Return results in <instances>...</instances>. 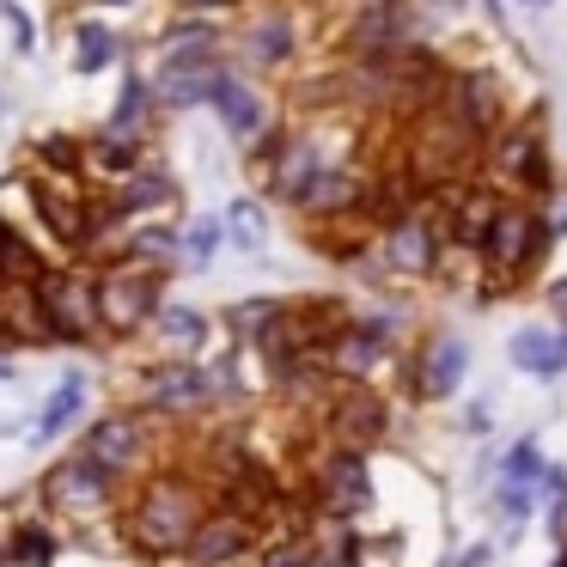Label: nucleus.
<instances>
[{"label":"nucleus","mask_w":567,"mask_h":567,"mask_svg":"<svg viewBox=\"0 0 567 567\" xmlns=\"http://www.w3.org/2000/svg\"><path fill=\"white\" fill-rule=\"evenodd\" d=\"M99 202L111 214H123L128 226H141V220H177V214H184V184H177V172L165 159H141L135 172H128L123 184H111Z\"/></svg>","instance_id":"obj_12"},{"label":"nucleus","mask_w":567,"mask_h":567,"mask_svg":"<svg viewBox=\"0 0 567 567\" xmlns=\"http://www.w3.org/2000/svg\"><path fill=\"white\" fill-rule=\"evenodd\" d=\"M226 245L233 250H245V257H257L262 245H269V208H262L257 196H238V202H226Z\"/></svg>","instance_id":"obj_25"},{"label":"nucleus","mask_w":567,"mask_h":567,"mask_svg":"<svg viewBox=\"0 0 567 567\" xmlns=\"http://www.w3.org/2000/svg\"><path fill=\"white\" fill-rule=\"evenodd\" d=\"M38 494H43V506H50L43 518H55V525H99V518H116L128 482L111 476V470H99L86 452H68L38 476Z\"/></svg>","instance_id":"obj_7"},{"label":"nucleus","mask_w":567,"mask_h":567,"mask_svg":"<svg viewBox=\"0 0 567 567\" xmlns=\"http://www.w3.org/2000/svg\"><path fill=\"white\" fill-rule=\"evenodd\" d=\"M0 116H7V92H0Z\"/></svg>","instance_id":"obj_40"},{"label":"nucleus","mask_w":567,"mask_h":567,"mask_svg":"<svg viewBox=\"0 0 567 567\" xmlns=\"http://www.w3.org/2000/svg\"><path fill=\"white\" fill-rule=\"evenodd\" d=\"M0 19L13 31V55H38V19H31L19 0H0Z\"/></svg>","instance_id":"obj_30"},{"label":"nucleus","mask_w":567,"mask_h":567,"mask_svg":"<svg viewBox=\"0 0 567 567\" xmlns=\"http://www.w3.org/2000/svg\"><path fill=\"white\" fill-rule=\"evenodd\" d=\"M311 506L330 518H360L372 506V470L367 452L354 445H330V452L311 464Z\"/></svg>","instance_id":"obj_13"},{"label":"nucleus","mask_w":567,"mask_h":567,"mask_svg":"<svg viewBox=\"0 0 567 567\" xmlns=\"http://www.w3.org/2000/svg\"><path fill=\"white\" fill-rule=\"evenodd\" d=\"M482 19H488V25L501 31V25H506V0H482Z\"/></svg>","instance_id":"obj_37"},{"label":"nucleus","mask_w":567,"mask_h":567,"mask_svg":"<svg viewBox=\"0 0 567 567\" xmlns=\"http://www.w3.org/2000/svg\"><path fill=\"white\" fill-rule=\"evenodd\" d=\"M445 257L452 250H445V226L433 196L409 202L403 214H391L372 233V262H379V275H396V281H427V275H440Z\"/></svg>","instance_id":"obj_8"},{"label":"nucleus","mask_w":567,"mask_h":567,"mask_svg":"<svg viewBox=\"0 0 567 567\" xmlns=\"http://www.w3.org/2000/svg\"><path fill=\"white\" fill-rule=\"evenodd\" d=\"M128 262H147V269H184L177 257V226L172 220H141L128 233Z\"/></svg>","instance_id":"obj_26"},{"label":"nucleus","mask_w":567,"mask_h":567,"mask_svg":"<svg viewBox=\"0 0 567 567\" xmlns=\"http://www.w3.org/2000/svg\"><path fill=\"white\" fill-rule=\"evenodd\" d=\"M147 342L159 348V354H172V360H202V354H208V342H214V318L202 306L165 299L159 318H153V330H147Z\"/></svg>","instance_id":"obj_18"},{"label":"nucleus","mask_w":567,"mask_h":567,"mask_svg":"<svg viewBox=\"0 0 567 567\" xmlns=\"http://www.w3.org/2000/svg\"><path fill=\"white\" fill-rule=\"evenodd\" d=\"M208 506H214V494L196 470L159 464L141 482H128V494H123L111 525H116V537L128 543V555H141V561H177Z\"/></svg>","instance_id":"obj_1"},{"label":"nucleus","mask_w":567,"mask_h":567,"mask_svg":"<svg viewBox=\"0 0 567 567\" xmlns=\"http://www.w3.org/2000/svg\"><path fill=\"white\" fill-rule=\"evenodd\" d=\"M525 7H555V0H525Z\"/></svg>","instance_id":"obj_39"},{"label":"nucleus","mask_w":567,"mask_h":567,"mask_svg":"<svg viewBox=\"0 0 567 567\" xmlns=\"http://www.w3.org/2000/svg\"><path fill=\"white\" fill-rule=\"evenodd\" d=\"M153 123H159V104H153V80L141 68L123 74V92H116L111 116H104V135H123V141H147L153 147Z\"/></svg>","instance_id":"obj_20"},{"label":"nucleus","mask_w":567,"mask_h":567,"mask_svg":"<svg viewBox=\"0 0 567 567\" xmlns=\"http://www.w3.org/2000/svg\"><path fill=\"white\" fill-rule=\"evenodd\" d=\"M128 403L141 409V415H159V421H189V415H208V409L226 403L220 391V367L214 360H147V367L135 372V396Z\"/></svg>","instance_id":"obj_5"},{"label":"nucleus","mask_w":567,"mask_h":567,"mask_svg":"<svg viewBox=\"0 0 567 567\" xmlns=\"http://www.w3.org/2000/svg\"><path fill=\"white\" fill-rule=\"evenodd\" d=\"M543 306H549L555 318H567V275H555V281L543 287Z\"/></svg>","instance_id":"obj_35"},{"label":"nucleus","mask_w":567,"mask_h":567,"mask_svg":"<svg viewBox=\"0 0 567 567\" xmlns=\"http://www.w3.org/2000/svg\"><path fill=\"white\" fill-rule=\"evenodd\" d=\"M7 555H13V567H55V555H62V525L43 518V513L7 518Z\"/></svg>","instance_id":"obj_22"},{"label":"nucleus","mask_w":567,"mask_h":567,"mask_svg":"<svg viewBox=\"0 0 567 567\" xmlns=\"http://www.w3.org/2000/svg\"><path fill=\"white\" fill-rule=\"evenodd\" d=\"M99 470L123 482H141L153 470V415H141L135 403H116V409H99V415L80 421V445Z\"/></svg>","instance_id":"obj_9"},{"label":"nucleus","mask_w":567,"mask_h":567,"mask_svg":"<svg viewBox=\"0 0 567 567\" xmlns=\"http://www.w3.org/2000/svg\"><path fill=\"white\" fill-rule=\"evenodd\" d=\"M494 561V543H470V549L452 555V567H488Z\"/></svg>","instance_id":"obj_34"},{"label":"nucleus","mask_w":567,"mask_h":567,"mask_svg":"<svg viewBox=\"0 0 567 567\" xmlns=\"http://www.w3.org/2000/svg\"><path fill=\"white\" fill-rule=\"evenodd\" d=\"M543 464H549V457H543V440L537 433H518V440L501 452V482H530V488H537Z\"/></svg>","instance_id":"obj_29"},{"label":"nucleus","mask_w":567,"mask_h":567,"mask_svg":"<svg viewBox=\"0 0 567 567\" xmlns=\"http://www.w3.org/2000/svg\"><path fill=\"white\" fill-rule=\"evenodd\" d=\"M220 250H226V220L220 214H189V220L177 226V257H184V269H208Z\"/></svg>","instance_id":"obj_24"},{"label":"nucleus","mask_w":567,"mask_h":567,"mask_svg":"<svg viewBox=\"0 0 567 567\" xmlns=\"http://www.w3.org/2000/svg\"><path fill=\"white\" fill-rule=\"evenodd\" d=\"M482 269H488V287H482V299L506 293V287L530 281V275L543 269V257H549V233H543V208L537 202H518L506 196L501 214H494L488 238H482Z\"/></svg>","instance_id":"obj_4"},{"label":"nucleus","mask_w":567,"mask_h":567,"mask_svg":"<svg viewBox=\"0 0 567 567\" xmlns=\"http://www.w3.org/2000/svg\"><path fill=\"white\" fill-rule=\"evenodd\" d=\"M86 415H92V372L86 367H68L62 379L50 384V396L38 403V415H31L25 445H31V452H50V445L62 440V433H74Z\"/></svg>","instance_id":"obj_16"},{"label":"nucleus","mask_w":567,"mask_h":567,"mask_svg":"<svg viewBox=\"0 0 567 567\" xmlns=\"http://www.w3.org/2000/svg\"><path fill=\"white\" fill-rule=\"evenodd\" d=\"M128 62V38L111 25L104 13H86L74 19V31H68V68H74L80 80H99L111 74V68Z\"/></svg>","instance_id":"obj_17"},{"label":"nucleus","mask_w":567,"mask_h":567,"mask_svg":"<svg viewBox=\"0 0 567 567\" xmlns=\"http://www.w3.org/2000/svg\"><path fill=\"white\" fill-rule=\"evenodd\" d=\"M226 7H238V0H172V13H208V19H220Z\"/></svg>","instance_id":"obj_33"},{"label":"nucleus","mask_w":567,"mask_h":567,"mask_svg":"<svg viewBox=\"0 0 567 567\" xmlns=\"http://www.w3.org/2000/svg\"><path fill=\"white\" fill-rule=\"evenodd\" d=\"M537 488H530V482H501V488H494V518H501V530L506 537H518V530L530 525V513H537Z\"/></svg>","instance_id":"obj_28"},{"label":"nucleus","mask_w":567,"mask_h":567,"mask_svg":"<svg viewBox=\"0 0 567 567\" xmlns=\"http://www.w3.org/2000/svg\"><path fill=\"white\" fill-rule=\"evenodd\" d=\"M257 567H330V555H323V543L306 537V530H275L257 549Z\"/></svg>","instance_id":"obj_27"},{"label":"nucleus","mask_w":567,"mask_h":567,"mask_svg":"<svg viewBox=\"0 0 567 567\" xmlns=\"http://www.w3.org/2000/svg\"><path fill=\"white\" fill-rule=\"evenodd\" d=\"M262 543H269V537H262V518L250 513V506L214 501L208 513H202L196 537L184 543L177 561H184V567H238V561H257Z\"/></svg>","instance_id":"obj_10"},{"label":"nucleus","mask_w":567,"mask_h":567,"mask_svg":"<svg viewBox=\"0 0 567 567\" xmlns=\"http://www.w3.org/2000/svg\"><path fill=\"white\" fill-rule=\"evenodd\" d=\"M38 306H43L50 348H68V354L104 348V336H99V269H92V262H55L38 281Z\"/></svg>","instance_id":"obj_6"},{"label":"nucleus","mask_w":567,"mask_h":567,"mask_svg":"<svg viewBox=\"0 0 567 567\" xmlns=\"http://www.w3.org/2000/svg\"><path fill=\"white\" fill-rule=\"evenodd\" d=\"M25 165L43 177H80L86 184V135H31L25 141Z\"/></svg>","instance_id":"obj_23"},{"label":"nucleus","mask_w":567,"mask_h":567,"mask_svg":"<svg viewBox=\"0 0 567 567\" xmlns=\"http://www.w3.org/2000/svg\"><path fill=\"white\" fill-rule=\"evenodd\" d=\"M214 323H226V336L233 342H250L262 354V348L275 342V330L287 323V299H275V293H257V299H233V306L220 311Z\"/></svg>","instance_id":"obj_21"},{"label":"nucleus","mask_w":567,"mask_h":567,"mask_svg":"<svg viewBox=\"0 0 567 567\" xmlns=\"http://www.w3.org/2000/svg\"><path fill=\"white\" fill-rule=\"evenodd\" d=\"M13 379H19V372H13V360L0 354V384H13Z\"/></svg>","instance_id":"obj_38"},{"label":"nucleus","mask_w":567,"mask_h":567,"mask_svg":"<svg viewBox=\"0 0 567 567\" xmlns=\"http://www.w3.org/2000/svg\"><path fill=\"white\" fill-rule=\"evenodd\" d=\"M208 111L220 116V128H226V141L233 147H257L262 135H269L281 116H275V104H269V92L257 86L250 74H238V68H226L220 74V86H214V99H208Z\"/></svg>","instance_id":"obj_14"},{"label":"nucleus","mask_w":567,"mask_h":567,"mask_svg":"<svg viewBox=\"0 0 567 567\" xmlns=\"http://www.w3.org/2000/svg\"><path fill=\"white\" fill-rule=\"evenodd\" d=\"M172 299V269H147V262H111L99 269V336L104 348H128L153 330L159 306Z\"/></svg>","instance_id":"obj_3"},{"label":"nucleus","mask_w":567,"mask_h":567,"mask_svg":"<svg viewBox=\"0 0 567 567\" xmlns=\"http://www.w3.org/2000/svg\"><path fill=\"white\" fill-rule=\"evenodd\" d=\"M457 427H464V433H488L494 427V403H488V396H476V403L464 409V421H457Z\"/></svg>","instance_id":"obj_32"},{"label":"nucleus","mask_w":567,"mask_h":567,"mask_svg":"<svg viewBox=\"0 0 567 567\" xmlns=\"http://www.w3.org/2000/svg\"><path fill=\"white\" fill-rule=\"evenodd\" d=\"M537 208H543V233H549V245H555V238H567V189L555 184Z\"/></svg>","instance_id":"obj_31"},{"label":"nucleus","mask_w":567,"mask_h":567,"mask_svg":"<svg viewBox=\"0 0 567 567\" xmlns=\"http://www.w3.org/2000/svg\"><path fill=\"white\" fill-rule=\"evenodd\" d=\"M506 360H513L525 379L555 384L567 372V330L561 323H525L518 336H506Z\"/></svg>","instance_id":"obj_19"},{"label":"nucleus","mask_w":567,"mask_h":567,"mask_svg":"<svg viewBox=\"0 0 567 567\" xmlns=\"http://www.w3.org/2000/svg\"><path fill=\"white\" fill-rule=\"evenodd\" d=\"M464 379H470V342L452 330H433L409 354V391H415V403H445V396L464 391Z\"/></svg>","instance_id":"obj_15"},{"label":"nucleus","mask_w":567,"mask_h":567,"mask_svg":"<svg viewBox=\"0 0 567 567\" xmlns=\"http://www.w3.org/2000/svg\"><path fill=\"white\" fill-rule=\"evenodd\" d=\"M74 7H86V13H123V7H135V0H74Z\"/></svg>","instance_id":"obj_36"},{"label":"nucleus","mask_w":567,"mask_h":567,"mask_svg":"<svg viewBox=\"0 0 567 567\" xmlns=\"http://www.w3.org/2000/svg\"><path fill=\"white\" fill-rule=\"evenodd\" d=\"M226 50H233L238 74H281V68H293V55H299L293 7H257V13L226 38Z\"/></svg>","instance_id":"obj_11"},{"label":"nucleus","mask_w":567,"mask_h":567,"mask_svg":"<svg viewBox=\"0 0 567 567\" xmlns=\"http://www.w3.org/2000/svg\"><path fill=\"white\" fill-rule=\"evenodd\" d=\"M482 184L494 196H518V202H543L555 189V159H549V135H543V111L506 116L476 159Z\"/></svg>","instance_id":"obj_2"}]
</instances>
